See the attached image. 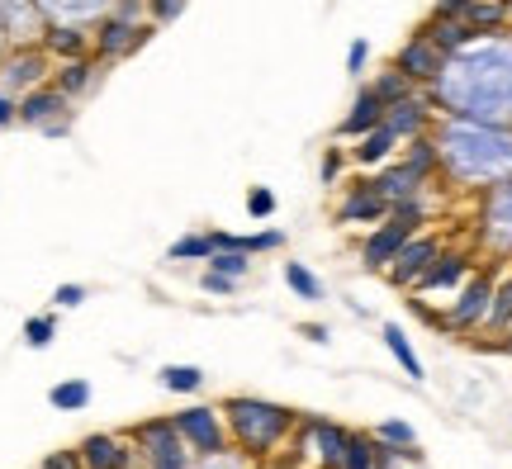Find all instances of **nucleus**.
<instances>
[{"instance_id": "nucleus-1", "label": "nucleus", "mask_w": 512, "mask_h": 469, "mask_svg": "<svg viewBox=\"0 0 512 469\" xmlns=\"http://www.w3.org/2000/svg\"><path fill=\"white\" fill-rule=\"evenodd\" d=\"M427 100L437 105V114L512 124V29L479 34L456 48L441 76L427 86Z\"/></svg>"}, {"instance_id": "nucleus-2", "label": "nucleus", "mask_w": 512, "mask_h": 469, "mask_svg": "<svg viewBox=\"0 0 512 469\" xmlns=\"http://www.w3.org/2000/svg\"><path fill=\"white\" fill-rule=\"evenodd\" d=\"M432 143L441 157V176L460 195H484L512 176V124H484V119H460L437 114Z\"/></svg>"}, {"instance_id": "nucleus-3", "label": "nucleus", "mask_w": 512, "mask_h": 469, "mask_svg": "<svg viewBox=\"0 0 512 469\" xmlns=\"http://www.w3.org/2000/svg\"><path fill=\"white\" fill-rule=\"evenodd\" d=\"M223 422H228L233 451H242L247 460H266V455H275L294 436V427H299L294 408L271 403V398H247V394L223 403Z\"/></svg>"}, {"instance_id": "nucleus-4", "label": "nucleus", "mask_w": 512, "mask_h": 469, "mask_svg": "<svg viewBox=\"0 0 512 469\" xmlns=\"http://www.w3.org/2000/svg\"><path fill=\"white\" fill-rule=\"evenodd\" d=\"M498 275H503V261L475 266V275H470V280L451 294V304L441 308V313L432 304H422V299H408V304H413V313H418V318H427V323L441 327V332H460V337H470V332H479V327H484V318H489Z\"/></svg>"}, {"instance_id": "nucleus-5", "label": "nucleus", "mask_w": 512, "mask_h": 469, "mask_svg": "<svg viewBox=\"0 0 512 469\" xmlns=\"http://www.w3.org/2000/svg\"><path fill=\"white\" fill-rule=\"evenodd\" d=\"M475 242L484 252L503 261H512V176L494 190H484L479 195V214H475Z\"/></svg>"}, {"instance_id": "nucleus-6", "label": "nucleus", "mask_w": 512, "mask_h": 469, "mask_svg": "<svg viewBox=\"0 0 512 469\" xmlns=\"http://www.w3.org/2000/svg\"><path fill=\"white\" fill-rule=\"evenodd\" d=\"M128 436H133L138 451H143V469H190L195 465V451L181 441L171 417H147V422H138Z\"/></svg>"}, {"instance_id": "nucleus-7", "label": "nucleus", "mask_w": 512, "mask_h": 469, "mask_svg": "<svg viewBox=\"0 0 512 469\" xmlns=\"http://www.w3.org/2000/svg\"><path fill=\"white\" fill-rule=\"evenodd\" d=\"M171 422H176L181 441L195 455H223V451H233V441H228V422H223V408L190 403V408H181V413H171Z\"/></svg>"}, {"instance_id": "nucleus-8", "label": "nucleus", "mask_w": 512, "mask_h": 469, "mask_svg": "<svg viewBox=\"0 0 512 469\" xmlns=\"http://www.w3.org/2000/svg\"><path fill=\"white\" fill-rule=\"evenodd\" d=\"M43 81H53V57L43 53V43H10L0 53V91L24 95Z\"/></svg>"}, {"instance_id": "nucleus-9", "label": "nucleus", "mask_w": 512, "mask_h": 469, "mask_svg": "<svg viewBox=\"0 0 512 469\" xmlns=\"http://www.w3.org/2000/svg\"><path fill=\"white\" fill-rule=\"evenodd\" d=\"M475 266H479V261L470 252H451V247H446V252L432 261V271L422 275L408 294H413V299H422V304H451V294H456V289L475 275Z\"/></svg>"}, {"instance_id": "nucleus-10", "label": "nucleus", "mask_w": 512, "mask_h": 469, "mask_svg": "<svg viewBox=\"0 0 512 469\" xmlns=\"http://www.w3.org/2000/svg\"><path fill=\"white\" fill-rule=\"evenodd\" d=\"M441 252H446L441 233H427V228H422V233L408 237V242L399 247V256H394V261L384 266V280H389L394 289H413L422 275L432 271V261H437Z\"/></svg>"}, {"instance_id": "nucleus-11", "label": "nucleus", "mask_w": 512, "mask_h": 469, "mask_svg": "<svg viewBox=\"0 0 512 469\" xmlns=\"http://www.w3.org/2000/svg\"><path fill=\"white\" fill-rule=\"evenodd\" d=\"M413 233H422L413 218L389 214L384 223H375V228L366 233V242H361V266H366V271H380V275H384V266H389V261L399 256V247H403V242H408Z\"/></svg>"}, {"instance_id": "nucleus-12", "label": "nucleus", "mask_w": 512, "mask_h": 469, "mask_svg": "<svg viewBox=\"0 0 512 469\" xmlns=\"http://www.w3.org/2000/svg\"><path fill=\"white\" fill-rule=\"evenodd\" d=\"M384 218H389V199L375 190L370 176L351 181L347 195L337 199V223H342V228H375V223H384Z\"/></svg>"}, {"instance_id": "nucleus-13", "label": "nucleus", "mask_w": 512, "mask_h": 469, "mask_svg": "<svg viewBox=\"0 0 512 469\" xmlns=\"http://www.w3.org/2000/svg\"><path fill=\"white\" fill-rule=\"evenodd\" d=\"M81 465L86 469H143V451L133 436H114V432H95L81 446Z\"/></svg>"}, {"instance_id": "nucleus-14", "label": "nucleus", "mask_w": 512, "mask_h": 469, "mask_svg": "<svg viewBox=\"0 0 512 469\" xmlns=\"http://www.w3.org/2000/svg\"><path fill=\"white\" fill-rule=\"evenodd\" d=\"M394 67H399V72L408 76L413 86H422V91H427V86H432V81L441 76V67H446V53H441L437 43H432V38L418 29V34L403 38V48L394 53Z\"/></svg>"}, {"instance_id": "nucleus-15", "label": "nucleus", "mask_w": 512, "mask_h": 469, "mask_svg": "<svg viewBox=\"0 0 512 469\" xmlns=\"http://www.w3.org/2000/svg\"><path fill=\"white\" fill-rule=\"evenodd\" d=\"M19 124L24 128H53V124H72V100L57 91L53 81H43V86H34V91L19 95Z\"/></svg>"}, {"instance_id": "nucleus-16", "label": "nucleus", "mask_w": 512, "mask_h": 469, "mask_svg": "<svg viewBox=\"0 0 512 469\" xmlns=\"http://www.w3.org/2000/svg\"><path fill=\"white\" fill-rule=\"evenodd\" d=\"M432 124H437V105L427 100V91H413L408 100L384 109V128H389L399 143L418 138V133H432Z\"/></svg>"}, {"instance_id": "nucleus-17", "label": "nucleus", "mask_w": 512, "mask_h": 469, "mask_svg": "<svg viewBox=\"0 0 512 469\" xmlns=\"http://www.w3.org/2000/svg\"><path fill=\"white\" fill-rule=\"evenodd\" d=\"M100 76H105V62L95 53H86V57H67V62H53V86L67 100H81V95H91L95 86H100Z\"/></svg>"}, {"instance_id": "nucleus-18", "label": "nucleus", "mask_w": 512, "mask_h": 469, "mask_svg": "<svg viewBox=\"0 0 512 469\" xmlns=\"http://www.w3.org/2000/svg\"><path fill=\"white\" fill-rule=\"evenodd\" d=\"M347 427H337V422H304V441H313V446H304V451H313V460L323 469H342V460H347Z\"/></svg>"}, {"instance_id": "nucleus-19", "label": "nucleus", "mask_w": 512, "mask_h": 469, "mask_svg": "<svg viewBox=\"0 0 512 469\" xmlns=\"http://www.w3.org/2000/svg\"><path fill=\"white\" fill-rule=\"evenodd\" d=\"M0 19H5V34L10 43H38L48 19L38 10V0H0Z\"/></svg>"}, {"instance_id": "nucleus-20", "label": "nucleus", "mask_w": 512, "mask_h": 469, "mask_svg": "<svg viewBox=\"0 0 512 469\" xmlns=\"http://www.w3.org/2000/svg\"><path fill=\"white\" fill-rule=\"evenodd\" d=\"M38 10L48 24H81L91 29L95 19H105L114 10V0H38Z\"/></svg>"}, {"instance_id": "nucleus-21", "label": "nucleus", "mask_w": 512, "mask_h": 469, "mask_svg": "<svg viewBox=\"0 0 512 469\" xmlns=\"http://www.w3.org/2000/svg\"><path fill=\"white\" fill-rule=\"evenodd\" d=\"M399 138H394V133H389V128H370V133H361V138H356V147H347V157L356 166H361V171H380L384 162H394V157H399Z\"/></svg>"}, {"instance_id": "nucleus-22", "label": "nucleus", "mask_w": 512, "mask_h": 469, "mask_svg": "<svg viewBox=\"0 0 512 469\" xmlns=\"http://www.w3.org/2000/svg\"><path fill=\"white\" fill-rule=\"evenodd\" d=\"M380 124H384V100H380L375 91H370V86H361V95H356V100H351V109L342 114L337 133L356 143L361 133H370V128H380Z\"/></svg>"}, {"instance_id": "nucleus-23", "label": "nucleus", "mask_w": 512, "mask_h": 469, "mask_svg": "<svg viewBox=\"0 0 512 469\" xmlns=\"http://www.w3.org/2000/svg\"><path fill=\"white\" fill-rule=\"evenodd\" d=\"M38 43H43V53L53 57V62L86 57V53H91V29H81V24H48Z\"/></svg>"}, {"instance_id": "nucleus-24", "label": "nucleus", "mask_w": 512, "mask_h": 469, "mask_svg": "<svg viewBox=\"0 0 512 469\" xmlns=\"http://www.w3.org/2000/svg\"><path fill=\"white\" fill-rule=\"evenodd\" d=\"M370 181H375V190H380L389 204H394V199H408V195H422V190H427V181H422L413 166H403L399 157H394V162H384L380 171L370 176Z\"/></svg>"}, {"instance_id": "nucleus-25", "label": "nucleus", "mask_w": 512, "mask_h": 469, "mask_svg": "<svg viewBox=\"0 0 512 469\" xmlns=\"http://www.w3.org/2000/svg\"><path fill=\"white\" fill-rule=\"evenodd\" d=\"M403 166H413L422 181L432 185L441 176V157H437V143H432V133H418V138H408L403 143V157H399Z\"/></svg>"}, {"instance_id": "nucleus-26", "label": "nucleus", "mask_w": 512, "mask_h": 469, "mask_svg": "<svg viewBox=\"0 0 512 469\" xmlns=\"http://www.w3.org/2000/svg\"><path fill=\"white\" fill-rule=\"evenodd\" d=\"M384 346H389V356H394V361H399V370L408 379H413V384H422V379H427V370H422V361H418V351H413V342H408V332H403L399 323H384Z\"/></svg>"}, {"instance_id": "nucleus-27", "label": "nucleus", "mask_w": 512, "mask_h": 469, "mask_svg": "<svg viewBox=\"0 0 512 469\" xmlns=\"http://www.w3.org/2000/svg\"><path fill=\"white\" fill-rule=\"evenodd\" d=\"M422 34L432 38V43H437V48H441L446 57L456 53V48H465L470 38H479L475 29L465 24V19H432V15H427V24H422Z\"/></svg>"}, {"instance_id": "nucleus-28", "label": "nucleus", "mask_w": 512, "mask_h": 469, "mask_svg": "<svg viewBox=\"0 0 512 469\" xmlns=\"http://www.w3.org/2000/svg\"><path fill=\"white\" fill-rule=\"evenodd\" d=\"M91 398H95L91 379H62V384L48 389V403H53L57 413H86V408H91Z\"/></svg>"}, {"instance_id": "nucleus-29", "label": "nucleus", "mask_w": 512, "mask_h": 469, "mask_svg": "<svg viewBox=\"0 0 512 469\" xmlns=\"http://www.w3.org/2000/svg\"><path fill=\"white\" fill-rule=\"evenodd\" d=\"M465 24H470L475 34H503V29H512L503 0H475V5L465 10Z\"/></svg>"}, {"instance_id": "nucleus-30", "label": "nucleus", "mask_w": 512, "mask_h": 469, "mask_svg": "<svg viewBox=\"0 0 512 469\" xmlns=\"http://www.w3.org/2000/svg\"><path fill=\"white\" fill-rule=\"evenodd\" d=\"M370 91L380 95V100H384V109H389V105H399V100H408V95H413V91H422V86H413V81H408V76H403L399 67L389 62V67H384V72L375 76V81H370Z\"/></svg>"}, {"instance_id": "nucleus-31", "label": "nucleus", "mask_w": 512, "mask_h": 469, "mask_svg": "<svg viewBox=\"0 0 512 469\" xmlns=\"http://www.w3.org/2000/svg\"><path fill=\"white\" fill-rule=\"evenodd\" d=\"M285 285H290L294 299H304V304H318V299H323V280H318L304 261H285Z\"/></svg>"}, {"instance_id": "nucleus-32", "label": "nucleus", "mask_w": 512, "mask_h": 469, "mask_svg": "<svg viewBox=\"0 0 512 469\" xmlns=\"http://www.w3.org/2000/svg\"><path fill=\"white\" fill-rule=\"evenodd\" d=\"M214 256V233H185L166 247V261H209Z\"/></svg>"}, {"instance_id": "nucleus-33", "label": "nucleus", "mask_w": 512, "mask_h": 469, "mask_svg": "<svg viewBox=\"0 0 512 469\" xmlns=\"http://www.w3.org/2000/svg\"><path fill=\"white\" fill-rule=\"evenodd\" d=\"M162 389H166V394H200V389H204V370H200V365H166V370H162Z\"/></svg>"}, {"instance_id": "nucleus-34", "label": "nucleus", "mask_w": 512, "mask_h": 469, "mask_svg": "<svg viewBox=\"0 0 512 469\" xmlns=\"http://www.w3.org/2000/svg\"><path fill=\"white\" fill-rule=\"evenodd\" d=\"M209 271H219V275H233V280H247V271H252V256L247 252H233V247H214V256L204 261Z\"/></svg>"}, {"instance_id": "nucleus-35", "label": "nucleus", "mask_w": 512, "mask_h": 469, "mask_svg": "<svg viewBox=\"0 0 512 469\" xmlns=\"http://www.w3.org/2000/svg\"><path fill=\"white\" fill-rule=\"evenodd\" d=\"M53 337H57V313H34V318L24 323V346H29V351L53 346Z\"/></svg>"}, {"instance_id": "nucleus-36", "label": "nucleus", "mask_w": 512, "mask_h": 469, "mask_svg": "<svg viewBox=\"0 0 512 469\" xmlns=\"http://www.w3.org/2000/svg\"><path fill=\"white\" fill-rule=\"evenodd\" d=\"M375 436H380L384 446H394V451H408V446H418V432L403 422V417H384L380 427H375Z\"/></svg>"}, {"instance_id": "nucleus-37", "label": "nucleus", "mask_w": 512, "mask_h": 469, "mask_svg": "<svg viewBox=\"0 0 512 469\" xmlns=\"http://www.w3.org/2000/svg\"><path fill=\"white\" fill-rule=\"evenodd\" d=\"M347 147H328V152H323V162H318V181L323 185H337L342 181V171H347Z\"/></svg>"}, {"instance_id": "nucleus-38", "label": "nucleus", "mask_w": 512, "mask_h": 469, "mask_svg": "<svg viewBox=\"0 0 512 469\" xmlns=\"http://www.w3.org/2000/svg\"><path fill=\"white\" fill-rule=\"evenodd\" d=\"M143 5H147V19L162 29V24H176V19L185 15V5H190V0H143Z\"/></svg>"}, {"instance_id": "nucleus-39", "label": "nucleus", "mask_w": 512, "mask_h": 469, "mask_svg": "<svg viewBox=\"0 0 512 469\" xmlns=\"http://www.w3.org/2000/svg\"><path fill=\"white\" fill-rule=\"evenodd\" d=\"M247 214H252L256 223H266V218L275 214V190L271 185H252V190H247Z\"/></svg>"}, {"instance_id": "nucleus-40", "label": "nucleus", "mask_w": 512, "mask_h": 469, "mask_svg": "<svg viewBox=\"0 0 512 469\" xmlns=\"http://www.w3.org/2000/svg\"><path fill=\"white\" fill-rule=\"evenodd\" d=\"M190 469H252V460L242 451H223V455H195Z\"/></svg>"}, {"instance_id": "nucleus-41", "label": "nucleus", "mask_w": 512, "mask_h": 469, "mask_svg": "<svg viewBox=\"0 0 512 469\" xmlns=\"http://www.w3.org/2000/svg\"><path fill=\"white\" fill-rule=\"evenodd\" d=\"M200 289H204V294H214V299H228V294L238 289V280H233V275H219V271H209V266H204Z\"/></svg>"}, {"instance_id": "nucleus-42", "label": "nucleus", "mask_w": 512, "mask_h": 469, "mask_svg": "<svg viewBox=\"0 0 512 469\" xmlns=\"http://www.w3.org/2000/svg\"><path fill=\"white\" fill-rule=\"evenodd\" d=\"M366 62H370V43H366V38H351V48H347V72H351V76H366Z\"/></svg>"}, {"instance_id": "nucleus-43", "label": "nucleus", "mask_w": 512, "mask_h": 469, "mask_svg": "<svg viewBox=\"0 0 512 469\" xmlns=\"http://www.w3.org/2000/svg\"><path fill=\"white\" fill-rule=\"evenodd\" d=\"M86 304V285H57L53 289V308H81Z\"/></svg>"}, {"instance_id": "nucleus-44", "label": "nucleus", "mask_w": 512, "mask_h": 469, "mask_svg": "<svg viewBox=\"0 0 512 469\" xmlns=\"http://www.w3.org/2000/svg\"><path fill=\"white\" fill-rule=\"evenodd\" d=\"M470 5H475V0H437V5H432V19H465Z\"/></svg>"}, {"instance_id": "nucleus-45", "label": "nucleus", "mask_w": 512, "mask_h": 469, "mask_svg": "<svg viewBox=\"0 0 512 469\" xmlns=\"http://www.w3.org/2000/svg\"><path fill=\"white\" fill-rule=\"evenodd\" d=\"M43 469H86V465H81V451H53L43 460Z\"/></svg>"}, {"instance_id": "nucleus-46", "label": "nucleus", "mask_w": 512, "mask_h": 469, "mask_svg": "<svg viewBox=\"0 0 512 469\" xmlns=\"http://www.w3.org/2000/svg\"><path fill=\"white\" fill-rule=\"evenodd\" d=\"M10 124H19V95L0 91V128H10Z\"/></svg>"}, {"instance_id": "nucleus-47", "label": "nucleus", "mask_w": 512, "mask_h": 469, "mask_svg": "<svg viewBox=\"0 0 512 469\" xmlns=\"http://www.w3.org/2000/svg\"><path fill=\"white\" fill-rule=\"evenodd\" d=\"M299 332H304L309 342H318V346H323V342H328V337H332V332H328V327H323V323H304V327H299Z\"/></svg>"}, {"instance_id": "nucleus-48", "label": "nucleus", "mask_w": 512, "mask_h": 469, "mask_svg": "<svg viewBox=\"0 0 512 469\" xmlns=\"http://www.w3.org/2000/svg\"><path fill=\"white\" fill-rule=\"evenodd\" d=\"M494 346H498V351H508V356H512V323H508V332H503V337H498Z\"/></svg>"}, {"instance_id": "nucleus-49", "label": "nucleus", "mask_w": 512, "mask_h": 469, "mask_svg": "<svg viewBox=\"0 0 512 469\" xmlns=\"http://www.w3.org/2000/svg\"><path fill=\"white\" fill-rule=\"evenodd\" d=\"M10 48V34H5V19H0V53Z\"/></svg>"}, {"instance_id": "nucleus-50", "label": "nucleus", "mask_w": 512, "mask_h": 469, "mask_svg": "<svg viewBox=\"0 0 512 469\" xmlns=\"http://www.w3.org/2000/svg\"><path fill=\"white\" fill-rule=\"evenodd\" d=\"M408 469H427V465H408Z\"/></svg>"}]
</instances>
